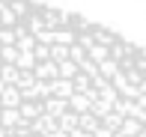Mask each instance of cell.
Instances as JSON below:
<instances>
[{
	"label": "cell",
	"mask_w": 146,
	"mask_h": 137,
	"mask_svg": "<svg viewBox=\"0 0 146 137\" xmlns=\"http://www.w3.org/2000/svg\"><path fill=\"white\" fill-rule=\"evenodd\" d=\"M0 137H146V48L42 0H0Z\"/></svg>",
	"instance_id": "1"
}]
</instances>
